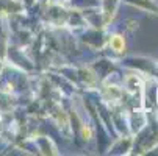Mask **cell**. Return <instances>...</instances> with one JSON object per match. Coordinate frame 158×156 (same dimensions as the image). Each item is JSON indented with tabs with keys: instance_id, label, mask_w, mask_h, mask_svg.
Returning <instances> with one entry per match:
<instances>
[{
	"instance_id": "obj_1",
	"label": "cell",
	"mask_w": 158,
	"mask_h": 156,
	"mask_svg": "<svg viewBox=\"0 0 158 156\" xmlns=\"http://www.w3.org/2000/svg\"><path fill=\"white\" fill-rule=\"evenodd\" d=\"M110 44H111L113 50H116V52H122V50H124V47H125V44H124V38H121V36H118V34L111 38Z\"/></svg>"
}]
</instances>
